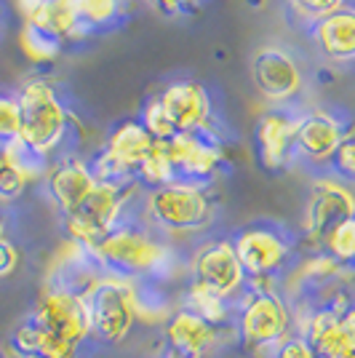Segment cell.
Segmentation results:
<instances>
[{
	"label": "cell",
	"mask_w": 355,
	"mask_h": 358,
	"mask_svg": "<svg viewBox=\"0 0 355 358\" xmlns=\"http://www.w3.org/2000/svg\"><path fill=\"white\" fill-rule=\"evenodd\" d=\"M91 257L107 273H118L142 284L163 281L177 265L171 243H166L161 233H155L150 224L136 222L133 217L107 233Z\"/></svg>",
	"instance_id": "1"
},
{
	"label": "cell",
	"mask_w": 355,
	"mask_h": 358,
	"mask_svg": "<svg viewBox=\"0 0 355 358\" xmlns=\"http://www.w3.org/2000/svg\"><path fill=\"white\" fill-rule=\"evenodd\" d=\"M83 294H86V302H89L94 343H126L131 337V331L136 329V324H139L142 281L99 270L89 284L83 286Z\"/></svg>",
	"instance_id": "2"
},
{
	"label": "cell",
	"mask_w": 355,
	"mask_h": 358,
	"mask_svg": "<svg viewBox=\"0 0 355 358\" xmlns=\"http://www.w3.org/2000/svg\"><path fill=\"white\" fill-rule=\"evenodd\" d=\"M217 211V201L208 190V185L195 182H168L155 190H145L142 198V214L145 224L155 233H174V236H190L206 230Z\"/></svg>",
	"instance_id": "3"
},
{
	"label": "cell",
	"mask_w": 355,
	"mask_h": 358,
	"mask_svg": "<svg viewBox=\"0 0 355 358\" xmlns=\"http://www.w3.org/2000/svg\"><path fill=\"white\" fill-rule=\"evenodd\" d=\"M142 198H145V187L136 179L120 182V185L99 182L80 209L61 217L64 238L75 241L91 254L107 233H113L118 224L131 220V209L142 206Z\"/></svg>",
	"instance_id": "4"
},
{
	"label": "cell",
	"mask_w": 355,
	"mask_h": 358,
	"mask_svg": "<svg viewBox=\"0 0 355 358\" xmlns=\"http://www.w3.org/2000/svg\"><path fill=\"white\" fill-rule=\"evenodd\" d=\"M236 340L252 353H273L294 331V310L283 292L246 289L236 299Z\"/></svg>",
	"instance_id": "5"
},
{
	"label": "cell",
	"mask_w": 355,
	"mask_h": 358,
	"mask_svg": "<svg viewBox=\"0 0 355 358\" xmlns=\"http://www.w3.org/2000/svg\"><path fill=\"white\" fill-rule=\"evenodd\" d=\"M19 102V139L48 161L61 148L70 129V110L57 89L45 80H30L16 94Z\"/></svg>",
	"instance_id": "6"
},
{
	"label": "cell",
	"mask_w": 355,
	"mask_h": 358,
	"mask_svg": "<svg viewBox=\"0 0 355 358\" xmlns=\"http://www.w3.org/2000/svg\"><path fill=\"white\" fill-rule=\"evenodd\" d=\"M32 318L41 327L59 337L64 343L83 348L86 343H94L91 337V313L86 294L75 286L59 284V281H48L41 297L35 302Z\"/></svg>",
	"instance_id": "7"
},
{
	"label": "cell",
	"mask_w": 355,
	"mask_h": 358,
	"mask_svg": "<svg viewBox=\"0 0 355 358\" xmlns=\"http://www.w3.org/2000/svg\"><path fill=\"white\" fill-rule=\"evenodd\" d=\"M233 246L249 278H283L294 268L296 246L278 224H246L233 236Z\"/></svg>",
	"instance_id": "8"
},
{
	"label": "cell",
	"mask_w": 355,
	"mask_h": 358,
	"mask_svg": "<svg viewBox=\"0 0 355 358\" xmlns=\"http://www.w3.org/2000/svg\"><path fill=\"white\" fill-rule=\"evenodd\" d=\"M152 145H155V139L147 134L142 120H123V123H118L107 134L102 150L89 161L96 182L120 185V182L136 179V171H139L142 161L147 158Z\"/></svg>",
	"instance_id": "9"
},
{
	"label": "cell",
	"mask_w": 355,
	"mask_h": 358,
	"mask_svg": "<svg viewBox=\"0 0 355 358\" xmlns=\"http://www.w3.org/2000/svg\"><path fill=\"white\" fill-rule=\"evenodd\" d=\"M355 214V187L337 174H324L310 182L305 203V241L312 254L321 252V241L337 222Z\"/></svg>",
	"instance_id": "10"
},
{
	"label": "cell",
	"mask_w": 355,
	"mask_h": 358,
	"mask_svg": "<svg viewBox=\"0 0 355 358\" xmlns=\"http://www.w3.org/2000/svg\"><path fill=\"white\" fill-rule=\"evenodd\" d=\"M190 278L233 302L249 286V275L238 259L233 238H211L201 243L190 259Z\"/></svg>",
	"instance_id": "11"
},
{
	"label": "cell",
	"mask_w": 355,
	"mask_h": 358,
	"mask_svg": "<svg viewBox=\"0 0 355 358\" xmlns=\"http://www.w3.org/2000/svg\"><path fill=\"white\" fill-rule=\"evenodd\" d=\"M166 145H168V155L177 169V179L195 182V185H211L217 174L222 171L224 150L211 131L177 134Z\"/></svg>",
	"instance_id": "12"
},
{
	"label": "cell",
	"mask_w": 355,
	"mask_h": 358,
	"mask_svg": "<svg viewBox=\"0 0 355 358\" xmlns=\"http://www.w3.org/2000/svg\"><path fill=\"white\" fill-rule=\"evenodd\" d=\"M252 78L259 94L275 107L291 102L305 83L296 59L286 48H278V45H262L254 54Z\"/></svg>",
	"instance_id": "13"
},
{
	"label": "cell",
	"mask_w": 355,
	"mask_h": 358,
	"mask_svg": "<svg viewBox=\"0 0 355 358\" xmlns=\"http://www.w3.org/2000/svg\"><path fill=\"white\" fill-rule=\"evenodd\" d=\"M345 136L347 131H345L342 120L326 110H310L305 115H296L294 158L310 166L331 164Z\"/></svg>",
	"instance_id": "14"
},
{
	"label": "cell",
	"mask_w": 355,
	"mask_h": 358,
	"mask_svg": "<svg viewBox=\"0 0 355 358\" xmlns=\"http://www.w3.org/2000/svg\"><path fill=\"white\" fill-rule=\"evenodd\" d=\"M96 185L99 182L91 171V164L80 155H61L45 174V190L61 211V217L80 209L89 201V195L96 190Z\"/></svg>",
	"instance_id": "15"
},
{
	"label": "cell",
	"mask_w": 355,
	"mask_h": 358,
	"mask_svg": "<svg viewBox=\"0 0 355 358\" xmlns=\"http://www.w3.org/2000/svg\"><path fill=\"white\" fill-rule=\"evenodd\" d=\"M166 115L177 134L208 131L211 126V96L206 86L195 80H174L158 94Z\"/></svg>",
	"instance_id": "16"
},
{
	"label": "cell",
	"mask_w": 355,
	"mask_h": 358,
	"mask_svg": "<svg viewBox=\"0 0 355 358\" xmlns=\"http://www.w3.org/2000/svg\"><path fill=\"white\" fill-rule=\"evenodd\" d=\"M224 329L211 327L203 318L179 308L171 310L168 321L163 324V345L182 358H206L224 340Z\"/></svg>",
	"instance_id": "17"
},
{
	"label": "cell",
	"mask_w": 355,
	"mask_h": 358,
	"mask_svg": "<svg viewBox=\"0 0 355 358\" xmlns=\"http://www.w3.org/2000/svg\"><path fill=\"white\" fill-rule=\"evenodd\" d=\"M294 131L296 115L283 107H273L256 123V152L259 161L270 171H278L289 161H294Z\"/></svg>",
	"instance_id": "18"
},
{
	"label": "cell",
	"mask_w": 355,
	"mask_h": 358,
	"mask_svg": "<svg viewBox=\"0 0 355 358\" xmlns=\"http://www.w3.org/2000/svg\"><path fill=\"white\" fill-rule=\"evenodd\" d=\"M312 41L328 62H355V6H345L334 14L312 22Z\"/></svg>",
	"instance_id": "19"
},
{
	"label": "cell",
	"mask_w": 355,
	"mask_h": 358,
	"mask_svg": "<svg viewBox=\"0 0 355 358\" xmlns=\"http://www.w3.org/2000/svg\"><path fill=\"white\" fill-rule=\"evenodd\" d=\"M182 308L195 313L198 318H203L206 324L217 329L233 327V315H236V302L233 299L222 297L219 292L208 289V286L198 284L190 278L187 292L182 294Z\"/></svg>",
	"instance_id": "20"
},
{
	"label": "cell",
	"mask_w": 355,
	"mask_h": 358,
	"mask_svg": "<svg viewBox=\"0 0 355 358\" xmlns=\"http://www.w3.org/2000/svg\"><path fill=\"white\" fill-rule=\"evenodd\" d=\"M24 22L38 27V30L54 35L57 41H67V38H75L78 35V22H75L73 6L70 0H48L43 6H38L35 11L24 16Z\"/></svg>",
	"instance_id": "21"
},
{
	"label": "cell",
	"mask_w": 355,
	"mask_h": 358,
	"mask_svg": "<svg viewBox=\"0 0 355 358\" xmlns=\"http://www.w3.org/2000/svg\"><path fill=\"white\" fill-rule=\"evenodd\" d=\"M78 32L113 27L123 14V0H70Z\"/></svg>",
	"instance_id": "22"
},
{
	"label": "cell",
	"mask_w": 355,
	"mask_h": 358,
	"mask_svg": "<svg viewBox=\"0 0 355 358\" xmlns=\"http://www.w3.org/2000/svg\"><path fill=\"white\" fill-rule=\"evenodd\" d=\"M136 182L145 190H155V187H163L168 182H177V169H174V161L168 155V145L166 142H155L152 145L147 158L142 161L139 171H136Z\"/></svg>",
	"instance_id": "23"
},
{
	"label": "cell",
	"mask_w": 355,
	"mask_h": 358,
	"mask_svg": "<svg viewBox=\"0 0 355 358\" xmlns=\"http://www.w3.org/2000/svg\"><path fill=\"white\" fill-rule=\"evenodd\" d=\"M0 150H3V161H6L8 166H14V169H19L30 182L45 179L48 169H51V164H54V161H48L45 155L35 152L30 145H24L19 136L11 139V142H6V145H0Z\"/></svg>",
	"instance_id": "24"
},
{
	"label": "cell",
	"mask_w": 355,
	"mask_h": 358,
	"mask_svg": "<svg viewBox=\"0 0 355 358\" xmlns=\"http://www.w3.org/2000/svg\"><path fill=\"white\" fill-rule=\"evenodd\" d=\"M321 252L328 254L331 259H337L342 268H353L355 265V214L337 222L321 241Z\"/></svg>",
	"instance_id": "25"
},
{
	"label": "cell",
	"mask_w": 355,
	"mask_h": 358,
	"mask_svg": "<svg viewBox=\"0 0 355 358\" xmlns=\"http://www.w3.org/2000/svg\"><path fill=\"white\" fill-rule=\"evenodd\" d=\"M19 45H22V51H24L32 62H51V59H57L61 51V41H57V38L48 35V32L38 30V27H32L27 22H24V27L19 32Z\"/></svg>",
	"instance_id": "26"
},
{
	"label": "cell",
	"mask_w": 355,
	"mask_h": 358,
	"mask_svg": "<svg viewBox=\"0 0 355 358\" xmlns=\"http://www.w3.org/2000/svg\"><path fill=\"white\" fill-rule=\"evenodd\" d=\"M11 345H14L19 353H24V356H32V358H41L43 353V345L48 340V331H45L35 318H27V321H22L19 327L11 331Z\"/></svg>",
	"instance_id": "27"
},
{
	"label": "cell",
	"mask_w": 355,
	"mask_h": 358,
	"mask_svg": "<svg viewBox=\"0 0 355 358\" xmlns=\"http://www.w3.org/2000/svg\"><path fill=\"white\" fill-rule=\"evenodd\" d=\"M142 126L147 129V134L155 139V142H168V139H174L177 131H174V126H171V120L166 115V110H163L161 99L158 96H152L147 99V105L142 110Z\"/></svg>",
	"instance_id": "28"
},
{
	"label": "cell",
	"mask_w": 355,
	"mask_h": 358,
	"mask_svg": "<svg viewBox=\"0 0 355 358\" xmlns=\"http://www.w3.org/2000/svg\"><path fill=\"white\" fill-rule=\"evenodd\" d=\"M347 3L350 0H291V8L299 16H305L307 22H318V19H324V16L345 8Z\"/></svg>",
	"instance_id": "29"
},
{
	"label": "cell",
	"mask_w": 355,
	"mask_h": 358,
	"mask_svg": "<svg viewBox=\"0 0 355 358\" xmlns=\"http://www.w3.org/2000/svg\"><path fill=\"white\" fill-rule=\"evenodd\" d=\"M19 136V102L16 96L0 94V145Z\"/></svg>",
	"instance_id": "30"
},
{
	"label": "cell",
	"mask_w": 355,
	"mask_h": 358,
	"mask_svg": "<svg viewBox=\"0 0 355 358\" xmlns=\"http://www.w3.org/2000/svg\"><path fill=\"white\" fill-rule=\"evenodd\" d=\"M27 185H30V179L24 177L19 169H14V166H8L3 161V166H0V198L3 201H16L19 195L27 190Z\"/></svg>",
	"instance_id": "31"
},
{
	"label": "cell",
	"mask_w": 355,
	"mask_h": 358,
	"mask_svg": "<svg viewBox=\"0 0 355 358\" xmlns=\"http://www.w3.org/2000/svg\"><path fill=\"white\" fill-rule=\"evenodd\" d=\"M334 174L342 179H347V182H355V136H345L342 139L340 150L334 152Z\"/></svg>",
	"instance_id": "32"
},
{
	"label": "cell",
	"mask_w": 355,
	"mask_h": 358,
	"mask_svg": "<svg viewBox=\"0 0 355 358\" xmlns=\"http://www.w3.org/2000/svg\"><path fill=\"white\" fill-rule=\"evenodd\" d=\"M270 358H318V356H315V350H312L310 343L305 337H299V334L291 331L281 345L273 348Z\"/></svg>",
	"instance_id": "33"
},
{
	"label": "cell",
	"mask_w": 355,
	"mask_h": 358,
	"mask_svg": "<svg viewBox=\"0 0 355 358\" xmlns=\"http://www.w3.org/2000/svg\"><path fill=\"white\" fill-rule=\"evenodd\" d=\"M22 262V254L16 249V243H11L8 238H0V278H8L11 273H16Z\"/></svg>",
	"instance_id": "34"
},
{
	"label": "cell",
	"mask_w": 355,
	"mask_h": 358,
	"mask_svg": "<svg viewBox=\"0 0 355 358\" xmlns=\"http://www.w3.org/2000/svg\"><path fill=\"white\" fill-rule=\"evenodd\" d=\"M163 14H184V11H193L198 6V0H152Z\"/></svg>",
	"instance_id": "35"
},
{
	"label": "cell",
	"mask_w": 355,
	"mask_h": 358,
	"mask_svg": "<svg viewBox=\"0 0 355 358\" xmlns=\"http://www.w3.org/2000/svg\"><path fill=\"white\" fill-rule=\"evenodd\" d=\"M43 3H48V0H19V8H22V14L27 16L30 11H35L38 6H43Z\"/></svg>",
	"instance_id": "36"
},
{
	"label": "cell",
	"mask_w": 355,
	"mask_h": 358,
	"mask_svg": "<svg viewBox=\"0 0 355 358\" xmlns=\"http://www.w3.org/2000/svg\"><path fill=\"white\" fill-rule=\"evenodd\" d=\"M155 358H182V356H179V353H174V350H168V348L163 345V353H161V356H155Z\"/></svg>",
	"instance_id": "37"
},
{
	"label": "cell",
	"mask_w": 355,
	"mask_h": 358,
	"mask_svg": "<svg viewBox=\"0 0 355 358\" xmlns=\"http://www.w3.org/2000/svg\"><path fill=\"white\" fill-rule=\"evenodd\" d=\"M3 211H6V201L0 198V222H3Z\"/></svg>",
	"instance_id": "38"
},
{
	"label": "cell",
	"mask_w": 355,
	"mask_h": 358,
	"mask_svg": "<svg viewBox=\"0 0 355 358\" xmlns=\"http://www.w3.org/2000/svg\"><path fill=\"white\" fill-rule=\"evenodd\" d=\"M0 238H6V224L0 222Z\"/></svg>",
	"instance_id": "39"
},
{
	"label": "cell",
	"mask_w": 355,
	"mask_h": 358,
	"mask_svg": "<svg viewBox=\"0 0 355 358\" xmlns=\"http://www.w3.org/2000/svg\"><path fill=\"white\" fill-rule=\"evenodd\" d=\"M342 358H355V350H353V353H347V356H342Z\"/></svg>",
	"instance_id": "40"
},
{
	"label": "cell",
	"mask_w": 355,
	"mask_h": 358,
	"mask_svg": "<svg viewBox=\"0 0 355 358\" xmlns=\"http://www.w3.org/2000/svg\"><path fill=\"white\" fill-rule=\"evenodd\" d=\"M0 166H3V150H0Z\"/></svg>",
	"instance_id": "41"
}]
</instances>
